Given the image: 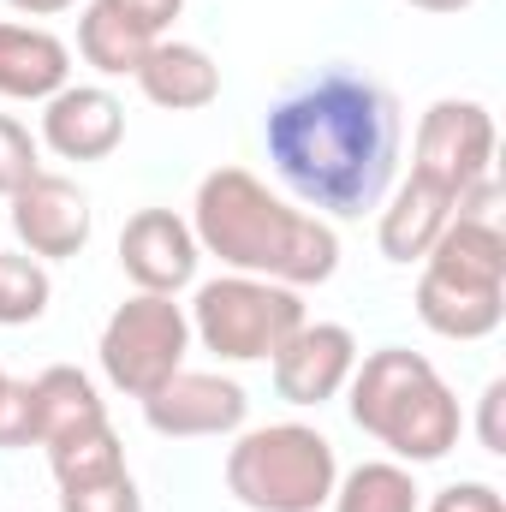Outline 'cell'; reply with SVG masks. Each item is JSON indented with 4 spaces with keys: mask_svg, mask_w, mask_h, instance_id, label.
<instances>
[{
    "mask_svg": "<svg viewBox=\"0 0 506 512\" xmlns=\"http://www.w3.org/2000/svg\"><path fill=\"white\" fill-rule=\"evenodd\" d=\"M48 471H54L60 489H66V483H96V477L126 471V447H120L114 423H102V429H90V435L54 441V447H48Z\"/></svg>",
    "mask_w": 506,
    "mask_h": 512,
    "instance_id": "21",
    "label": "cell"
},
{
    "mask_svg": "<svg viewBox=\"0 0 506 512\" xmlns=\"http://www.w3.org/2000/svg\"><path fill=\"white\" fill-rule=\"evenodd\" d=\"M340 483L334 441L310 423L239 429L227 447V495L245 512H322Z\"/></svg>",
    "mask_w": 506,
    "mask_h": 512,
    "instance_id": "4",
    "label": "cell"
},
{
    "mask_svg": "<svg viewBox=\"0 0 506 512\" xmlns=\"http://www.w3.org/2000/svg\"><path fill=\"white\" fill-rule=\"evenodd\" d=\"M429 512H506V501L495 483H447L429 501Z\"/></svg>",
    "mask_w": 506,
    "mask_h": 512,
    "instance_id": "27",
    "label": "cell"
},
{
    "mask_svg": "<svg viewBox=\"0 0 506 512\" xmlns=\"http://www.w3.org/2000/svg\"><path fill=\"white\" fill-rule=\"evenodd\" d=\"M334 512H417V483L399 459H364L328 495Z\"/></svg>",
    "mask_w": 506,
    "mask_h": 512,
    "instance_id": "20",
    "label": "cell"
},
{
    "mask_svg": "<svg viewBox=\"0 0 506 512\" xmlns=\"http://www.w3.org/2000/svg\"><path fill=\"white\" fill-rule=\"evenodd\" d=\"M191 233L197 251L215 256L227 274H256L274 286H322L340 268V239L322 215L286 203L268 191L251 167H215L203 173L191 197Z\"/></svg>",
    "mask_w": 506,
    "mask_h": 512,
    "instance_id": "2",
    "label": "cell"
},
{
    "mask_svg": "<svg viewBox=\"0 0 506 512\" xmlns=\"http://www.w3.org/2000/svg\"><path fill=\"white\" fill-rule=\"evenodd\" d=\"M6 203H12L18 245H24V256H36V262H66V256L84 251L90 233H96V209L78 191V179H66V173H36Z\"/></svg>",
    "mask_w": 506,
    "mask_h": 512,
    "instance_id": "9",
    "label": "cell"
},
{
    "mask_svg": "<svg viewBox=\"0 0 506 512\" xmlns=\"http://www.w3.org/2000/svg\"><path fill=\"white\" fill-rule=\"evenodd\" d=\"M0 447H6V453L36 447V387L18 382V376L0 393Z\"/></svg>",
    "mask_w": 506,
    "mask_h": 512,
    "instance_id": "25",
    "label": "cell"
},
{
    "mask_svg": "<svg viewBox=\"0 0 506 512\" xmlns=\"http://www.w3.org/2000/svg\"><path fill=\"white\" fill-rule=\"evenodd\" d=\"M501 399H506V382H489L483 387V411H477V435L489 453H506V435H501Z\"/></svg>",
    "mask_w": 506,
    "mask_h": 512,
    "instance_id": "28",
    "label": "cell"
},
{
    "mask_svg": "<svg viewBox=\"0 0 506 512\" xmlns=\"http://www.w3.org/2000/svg\"><path fill=\"white\" fill-rule=\"evenodd\" d=\"M60 512H143V495H137L131 471H114V477H96V483H66Z\"/></svg>",
    "mask_w": 506,
    "mask_h": 512,
    "instance_id": "24",
    "label": "cell"
},
{
    "mask_svg": "<svg viewBox=\"0 0 506 512\" xmlns=\"http://www.w3.org/2000/svg\"><path fill=\"white\" fill-rule=\"evenodd\" d=\"M405 6H417V12H435V18H453V12H471L477 0H405Z\"/></svg>",
    "mask_w": 506,
    "mask_h": 512,
    "instance_id": "30",
    "label": "cell"
},
{
    "mask_svg": "<svg viewBox=\"0 0 506 512\" xmlns=\"http://www.w3.org/2000/svg\"><path fill=\"white\" fill-rule=\"evenodd\" d=\"M72 84V48L42 24H0V96L48 102Z\"/></svg>",
    "mask_w": 506,
    "mask_h": 512,
    "instance_id": "14",
    "label": "cell"
},
{
    "mask_svg": "<svg viewBox=\"0 0 506 512\" xmlns=\"http://www.w3.org/2000/svg\"><path fill=\"white\" fill-rule=\"evenodd\" d=\"M197 233L185 215L173 209H137L126 227H120V268L137 292H161V298H179L191 280H197Z\"/></svg>",
    "mask_w": 506,
    "mask_h": 512,
    "instance_id": "11",
    "label": "cell"
},
{
    "mask_svg": "<svg viewBox=\"0 0 506 512\" xmlns=\"http://www.w3.org/2000/svg\"><path fill=\"white\" fill-rule=\"evenodd\" d=\"M126 137V108L102 84H66L42 102V137L60 161H108Z\"/></svg>",
    "mask_w": 506,
    "mask_h": 512,
    "instance_id": "12",
    "label": "cell"
},
{
    "mask_svg": "<svg viewBox=\"0 0 506 512\" xmlns=\"http://www.w3.org/2000/svg\"><path fill=\"white\" fill-rule=\"evenodd\" d=\"M6 382H12V376H6V370H0V393H6Z\"/></svg>",
    "mask_w": 506,
    "mask_h": 512,
    "instance_id": "31",
    "label": "cell"
},
{
    "mask_svg": "<svg viewBox=\"0 0 506 512\" xmlns=\"http://www.w3.org/2000/svg\"><path fill=\"white\" fill-rule=\"evenodd\" d=\"M48 298H54V280H48V268L36 256L0 251V328L42 322L48 316Z\"/></svg>",
    "mask_w": 506,
    "mask_h": 512,
    "instance_id": "22",
    "label": "cell"
},
{
    "mask_svg": "<svg viewBox=\"0 0 506 512\" xmlns=\"http://www.w3.org/2000/svg\"><path fill=\"white\" fill-rule=\"evenodd\" d=\"M102 6H108L114 18L137 24L143 36H155V42H161V30H167L179 12H185V0H102Z\"/></svg>",
    "mask_w": 506,
    "mask_h": 512,
    "instance_id": "26",
    "label": "cell"
},
{
    "mask_svg": "<svg viewBox=\"0 0 506 512\" xmlns=\"http://www.w3.org/2000/svg\"><path fill=\"white\" fill-rule=\"evenodd\" d=\"M12 12H24V18H54V12H72L78 0H6Z\"/></svg>",
    "mask_w": 506,
    "mask_h": 512,
    "instance_id": "29",
    "label": "cell"
},
{
    "mask_svg": "<svg viewBox=\"0 0 506 512\" xmlns=\"http://www.w3.org/2000/svg\"><path fill=\"white\" fill-rule=\"evenodd\" d=\"M358 334L346 322H304L268 364H274V393L286 405H328L340 399L352 370H358Z\"/></svg>",
    "mask_w": 506,
    "mask_h": 512,
    "instance_id": "10",
    "label": "cell"
},
{
    "mask_svg": "<svg viewBox=\"0 0 506 512\" xmlns=\"http://www.w3.org/2000/svg\"><path fill=\"white\" fill-rule=\"evenodd\" d=\"M495 149H501V137H495V114H489L483 102H471V96H441V102H429L423 120H417L411 173L429 179V185H441L447 197H459V191H471L477 179L495 173Z\"/></svg>",
    "mask_w": 506,
    "mask_h": 512,
    "instance_id": "7",
    "label": "cell"
},
{
    "mask_svg": "<svg viewBox=\"0 0 506 512\" xmlns=\"http://www.w3.org/2000/svg\"><path fill=\"white\" fill-rule=\"evenodd\" d=\"M423 268L453 274V280H477V286H506V233H501V221L453 215L447 233L429 245Z\"/></svg>",
    "mask_w": 506,
    "mask_h": 512,
    "instance_id": "18",
    "label": "cell"
},
{
    "mask_svg": "<svg viewBox=\"0 0 506 512\" xmlns=\"http://www.w3.org/2000/svg\"><path fill=\"white\" fill-rule=\"evenodd\" d=\"M137 405H143V423L167 441H221V435H239L251 417L245 387L221 370H173Z\"/></svg>",
    "mask_w": 506,
    "mask_h": 512,
    "instance_id": "8",
    "label": "cell"
},
{
    "mask_svg": "<svg viewBox=\"0 0 506 512\" xmlns=\"http://www.w3.org/2000/svg\"><path fill=\"white\" fill-rule=\"evenodd\" d=\"M36 173H42V143L30 137L24 120L0 114V197H18Z\"/></svg>",
    "mask_w": 506,
    "mask_h": 512,
    "instance_id": "23",
    "label": "cell"
},
{
    "mask_svg": "<svg viewBox=\"0 0 506 512\" xmlns=\"http://www.w3.org/2000/svg\"><path fill=\"white\" fill-rule=\"evenodd\" d=\"M346 393H352L346 399L352 405V423L364 435H376L399 465H435L465 435L459 393L441 382V370L423 352L381 346L370 358H358Z\"/></svg>",
    "mask_w": 506,
    "mask_h": 512,
    "instance_id": "3",
    "label": "cell"
},
{
    "mask_svg": "<svg viewBox=\"0 0 506 512\" xmlns=\"http://www.w3.org/2000/svg\"><path fill=\"white\" fill-rule=\"evenodd\" d=\"M417 322L441 340H489L506 322V286H477V280H453L423 268L417 274Z\"/></svg>",
    "mask_w": 506,
    "mask_h": 512,
    "instance_id": "13",
    "label": "cell"
},
{
    "mask_svg": "<svg viewBox=\"0 0 506 512\" xmlns=\"http://www.w3.org/2000/svg\"><path fill=\"white\" fill-rule=\"evenodd\" d=\"M149 48H155V36H143L126 18H114L102 0H90V6L78 12V54H84L102 78H137V66H143Z\"/></svg>",
    "mask_w": 506,
    "mask_h": 512,
    "instance_id": "19",
    "label": "cell"
},
{
    "mask_svg": "<svg viewBox=\"0 0 506 512\" xmlns=\"http://www.w3.org/2000/svg\"><path fill=\"white\" fill-rule=\"evenodd\" d=\"M137 90L155 102V108H167V114H197V108H209L215 96H221V66H215V54L209 48H197V42H155L149 54H143V66H137Z\"/></svg>",
    "mask_w": 506,
    "mask_h": 512,
    "instance_id": "15",
    "label": "cell"
},
{
    "mask_svg": "<svg viewBox=\"0 0 506 512\" xmlns=\"http://www.w3.org/2000/svg\"><path fill=\"white\" fill-rule=\"evenodd\" d=\"M185 352H191V316L179 298H161V292H131L108 316L102 346H96L102 376L126 399H143L173 370H185Z\"/></svg>",
    "mask_w": 506,
    "mask_h": 512,
    "instance_id": "6",
    "label": "cell"
},
{
    "mask_svg": "<svg viewBox=\"0 0 506 512\" xmlns=\"http://www.w3.org/2000/svg\"><path fill=\"white\" fill-rule=\"evenodd\" d=\"M399 143L405 120L393 90L352 66H322L304 84H292L268 120H262V149L274 179L310 209L334 221H358L381 209L399 173Z\"/></svg>",
    "mask_w": 506,
    "mask_h": 512,
    "instance_id": "1",
    "label": "cell"
},
{
    "mask_svg": "<svg viewBox=\"0 0 506 512\" xmlns=\"http://www.w3.org/2000/svg\"><path fill=\"white\" fill-rule=\"evenodd\" d=\"M36 387V447H54V441H72V435H90L108 423V405L96 382L72 364H48L42 376H30Z\"/></svg>",
    "mask_w": 506,
    "mask_h": 512,
    "instance_id": "17",
    "label": "cell"
},
{
    "mask_svg": "<svg viewBox=\"0 0 506 512\" xmlns=\"http://www.w3.org/2000/svg\"><path fill=\"white\" fill-rule=\"evenodd\" d=\"M387 209H381L376 221V245L387 262H423L429 245L447 233V221H453V197L441 191V185H429V179H405L393 197H381Z\"/></svg>",
    "mask_w": 506,
    "mask_h": 512,
    "instance_id": "16",
    "label": "cell"
},
{
    "mask_svg": "<svg viewBox=\"0 0 506 512\" xmlns=\"http://www.w3.org/2000/svg\"><path fill=\"white\" fill-rule=\"evenodd\" d=\"M185 316H191V340H203V352H215L221 364H268L310 322L292 286H274L256 274L203 280Z\"/></svg>",
    "mask_w": 506,
    "mask_h": 512,
    "instance_id": "5",
    "label": "cell"
}]
</instances>
